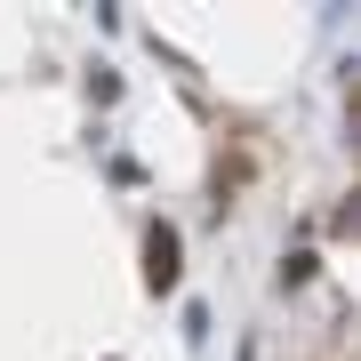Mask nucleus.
<instances>
[{"mask_svg": "<svg viewBox=\"0 0 361 361\" xmlns=\"http://www.w3.org/2000/svg\"><path fill=\"white\" fill-rule=\"evenodd\" d=\"M177 257H185V249H177V233H169V225H153V233H145V289H161V297L177 289V273H185Z\"/></svg>", "mask_w": 361, "mask_h": 361, "instance_id": "nucleus-1", "label": "nucleus"}]
</instances>
